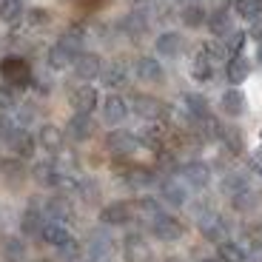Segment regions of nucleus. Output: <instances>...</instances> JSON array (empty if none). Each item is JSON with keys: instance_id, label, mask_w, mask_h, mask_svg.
I'll return each instance as SVG.
<instances>
[{"instance_id": "20", "label": "nucleus", "mask_w": 262, "mask_h": 262, "mask_svg": "<svg viewBox=\"0 0 262 262\" xmlns=\"http://www.w3.org/2000/svg\"><path fill=\"white\" fill-rule=\"evenodd\" d=\"M100 77H103V83L108 85V89H123V85H128V66L120 63V60H112V63L100 72Z\"/></svg>"}, {"instance_id": "54", "label": "nucleus", "mask_w": 262, "mask_h": 262, "mask_svg": "<svg viewBox=\"0 0 262 262\" xmlns=\"http://www.w3.org/2000/svg\"><path fill=\"white\" fill-rule=\"evenodd\" d=\"M185 3H196V0H185Z\"/></svg>"}, {"instance_id": "52", "label": "nucleus", "mask_w": 262, "mask_h": 262, "mask_svg": "<svg viewBox=\"0 0 262 262\" xmlns=\"http://www.w3.org/2000/svg\"><path fill=\"white\" fill-rule=\"evenodd\" d=\"M256 60L262 63V43H256Z\"/></svg>"}, {"instance_id": "13", "label": "nucleus", "mask_w": 262, "mask_h": 262, "mask_svg": "<svg viewBox=\"0 0 262 262\" xmlns=\"http://www.w3.org/2000/svg\"><path fill=\"white\" fill-rule=\"evenodd\" d=\"M183 180L191 185V188H205L211 183V168L203 163V160H191V163L183 165Z\"/></svg>"}, {"instance_id": "17", "label": "nucleus", "mask_w": 262, "mask_h": 262, "mask_svg": "<svg viewBox=\"0 0 262 262\" xmlns=\"http://www.w3.org/2000/svg\"><path fill=\"white\" fill-rule=\"evenodd\" d=\"M180 112L185 114V117L191 120V123H196V120L208 117V100L203 97V94H183V103H180Z\"/></svg>"}, {"instance_id": "35", "label": "nucleus", "mask_w": 262, "mask_h": 262, "mask_svg": "<svg viewBox=\"0 0 262 262\" xmlns=\"http://www.w3.org/2000/svg\"><path fill=\"white\" fill-rule=\"evenodd\" d=\"M223 191L228 196L243 194V191H248V177H245V174H239V171H228V174L223 177Z\"/></svg>"}, {"instance_id": "6", "label": "nucleus", "mask_w": 262, "mask_h": 262, "mask_svg": "<svg viewBox=\"0 0 262 262\" xmlns=\"http://www.w3.org/2000/svg\"><path fill=\"white\" fill-rule=\"evenodd\" d=\"M131 105H134V114H140L143 120H160L168 114L165 103H160L157 97H151V94H134L131 97Z\"/></svg>"}, {"instance_id": "31", "label": "nucleus", "mask_w": 262, "mask_h": 262, "mask_svg": "<svg viewBox=\"0 0 262 262\" xmlns=\"http://www.w3.org/2000/svg\"><path fill=\"white\" fill-rule=\"evenodd\" d=\"M205 17H208V12H205L200 3H185L183 12H180V20H183V26L188 29H200L205 23Z\"/></svg>"}, {"instance_id": "37", "label": "nucleus", "mask_w": 262, "mask_h": 262, "mask_svg": "<svg viewBox=\"0 0 262 262\" xmlns=\"http://www.w3.org/2000/svg\"><path fill=\"white\" fill-rule=\"evenodd\" d=\"M72 54L66 52V49H60L57 43H54L52 49L46 52V63H49V69H54V72H63V69H69L72 66Z\"/></svg>"}, {"instance_id": "14", "label": "nucleus", "mask_w": 262, "mask_h": 262, "mask_svg": "<svg viewBox=\"0 0 262 262\" xmlns=\"http://www.w3.org/2000/svg\"><path fill=\"white\" fill-rule=\"evenodd\" d=\"M32 177L37 185H43V188H57L60 185V177H63V171L57 168V163H52V160H43V163H37L32 168Z\"/></svg>"}, {"instance_id": "4", "label": "nucleus", "mask_w": 262, "mask_h": 262, "mask_svg": "<svg viewBox=\"0 0 262 262\" xmlns=\"http://www.w3.org/2000/svg\"><path fill=\"white\" fill-rule=\"evenodd\" d=\"M183 223L180 220H174V216L168 214H160L154 223H151V234L157 236L160 243H177L180 236H183Z\"/></svg>"}, {"instance_id": "24", "label": "nucleus", "mask_w": 262, "mask_h": 262, "mask_svg": "<svg viewBox=\"0 0 262 262\" xmlns=\"http://www.w3.org/2000/svg\"><path fill=\"white\" fill-rule=\"evenodd\" d=\"M205 23H208V29L214 32L216 40H225L231 32H234V26H231V14L225 12V9H216V12H211L208 17H205Z\"/></svg>"}, {"instance_id": "29", "label": "nucleus", "mask_w": 262, "mask_h": 262, "mask_svg": "<svg viewBox=\"0 0 262 262\" xmlns=\"http://www.w3.org/2000/svg\"><path fill=\"white\" fill-rule=\"evenodd\" d=\"M216 256H220V262H248V251L239 243H231V239L216 245Z\"/></svg>"}, {"instance_id": "41", "label": "nucleus", "mask_w": 262, "mask_h": 262, "mask_svg": "<svg viewBox=\"0 0 262 262\" xmlns=\"http://www.w3.org/2000/svg\"><path fill=\"white\" fill-rule=\"evenodd\" d=\"M200 54H203L205 60H208L211 66L220 63V60H225V46H223V40H208V43H203V49H200Z\"/></svg>"}, {"instance_id": "10", "label": "nucleus", "mask_w": 262, "mask_h": 262, "mask_svg": "<svg viewBox=\"0 0 262 262\" xmlns=\"http://www.w3.org/2000/svg\"><path fill=\"white\" fill-rule=\"evenodd\" d=\"M37 145L43 151H49V154H60L63 151V143H66V137H63V128H57L54 123H43L37 128Z\"/></svg>"}, {"instance_id": "46", "label": "nucleus", "mask_w": 262, "mask_h": 262, "mask_svg": "<svg viewBox=\"0 0 262 262\" xmlns=\"http://www.w3.org/2000/svg\"><path fill=\"white\" fill-rule=\"evenodd\" d=\"M77 191H80V196H83L85 203H94L97 194H100V188H97L94 180H77Z\"/></svg>"}, {"instance_id": "40", "label": "nucleus", "mask_w": 262, "mask_h": 262, "mask_svg": "<svg viewBox=\"0 0 262 262\" xmlns=\"http://www.w3.org/2000/svg\"><path fill=\"white\" fill-rule=\"evenodd\" d=\"M32 29H46L49 23H52V14H49V9L43 6H34V9H26V17H23Z\"/></svg>"}, {"instance_id": "7", "label": "nucleus", "mask_w": 262, "mask_h": 262, "mask_svg": "<svg viewBox=\"0 0 262 262\" xmlns=\"http://www.w3.org/2000/svg\"><path fill=\"white\" fill-rule=\"evenodd\" d=\"M134 74H137V80H143V83H163L165 80L163 63H160L157 57H151V54L137 57V63H134Z\"/></svg>"}, {"instance_id": "32", "label": "nucleus", "mask_w": 262, "mask_h": 262, "mask_svg": "<svg viewBox=\"0 0 262 262\" xmlns=\"http://www.w3.org/2000/svg\"><path fill=\"white\" fill-rule=\"evenodd\" d=\"M69 214H72V208L66 203V196H52L46 203V211H43V216H49V223H63V220H69Z\"/></svg>"}, {"instance_id": "9", "label": "nucleus", "mask_w": 262, "mask_h": 262, "mask_svg": "<svg viewBox=\"0 0 262 262\" xmlns=\"http://www.w3.org/2000/svg\"><path fill=\"white\" fill-rule=\"evenodd\" d=\"M200 231H203V236H205V239H211V243H225L228 225H225V220L220 214L205 211V214H200Z\"/></svg>"}, {"instance_id": "23", "label": "nucleus", "mask_w": 262, "mask_h": 262, "mask_svg": "<svg viewBox=\"0 0 262 262\" xmlns=\"http://www.w3.org/2000/svg\"><path fill=\"white\" fill-rule=\"evenodd\" d=\"M131 220V205L128 203H108L100 211V223L103 225H125Z\"/></svg>"}, {"instance_id": "5", "label": "nucleus", "mask_w": 262, "mask_h": 262, "mask_svg": "<svg viewBox=\"0 0 262 262\" xmlns=\"http://www.w3.org/2000/svg\"><path fill=\"white\" fill-rule=\"evenodd\" d=\"M6 145L17 160H29L34 154V148H37V140H34L26 128H14L6 137Z\"/></svg>"}, {"instance_id": "8", "label": "nucleus", "mask_w": 262, "mask_h": 262, "mask_svg": "<svg viewBox=\"0 0 262 262\" xmlns=\"http://www.w3.org/2000/svg\"><path fill=\"white\" fill-rule=\"evenodd\" d=\"M137 145H140L137 137L128 134V131H112L108 140H105V148H108L112 157H131V154L137 151Z\"/></svg>"}, {"instance_id": "36", "label": "nucleus", "mask_w": 262, "mask_h": 262, "mask_svg": "<svg viewBox=\"0 0 262 262\" xmlns=\"http://www.w3.org/2000/svg\"><path fill=\"white\" fill-rule=\"evenodd\" d=\"M123 180L131 185V188H145V185L154 183V174H151L148 168H143V165H134V168H128L123 174Z\"/></svg>"}, {"instance_id": "45", "label": "nucleus", "mask_w": 262, "mask_h": 262, "mask_svg": "<svg viewBox=\"0 0 262 262\" xmlns=\"http://www.w3.org/2000/svg\"><path fill=\"white\" fill-rule=\"evenodd\" d=\"M12 108H17V97H14V89H9V85H0V114L12 112Z\"/></svg>"}, {"instance_id": "53", "label": "nucleus", "mask_w": 262, "mask_h": 262, "mask_svg": "<svg viewBox=\"0 0 262 262\" xmlns=\"http://www.w3.org/2000/svg\"><path fill=\"white\" fill-rule=\"evenodd\" d=\"M200 262H216V259H200Z\"/></svg>"}, {"instance_id": "38", "label": "nucleus", "mask_w": 262, "mask_h": 262, "mask_svg": "<svg viewBox=\"0 0 262 262\" xmlns=\"http://www.w3.org/2000/svg\"><path fill=\"white\" fill-rule=\"evenodd\" d=\"M191 77H194L196 83H208V80L214 77V66H211L200 52H196L194 60H191Z\"/></svg>"}, {"instance_id": "15", "label": "nucleus", "mask_w": 262, "mask_h": 262, "mask_svg": "<svg viewBox=\"0 0 262 262\" xmlns=\"http://www.w3.org/2000/svg\"><path fill=\"white\" fill-rule=\"evenodd\" d=\"M123 259L125 262H151L148 243H145L143 236H137V234L125 236V243H123Z\"/></svg>"}, {"instance_id": "1", "label": "nucleus", "mask_w": 262, "mask_h": 262, "mask_svg": "<svg viewBox=\"0 0 262 262\" xmlns=\"http://www.w3.org/2000/svg\"><path fill=\"white\" fill-rule=\"evenodd\" d=\"M0 77H3V85H9V89H29L34 80V72L26 57L6 54V57L0 60Z\"/></svg>"}, {"instance_id": "39", "label": "nucleus", "mask_w": 262, "mask_h": 262, "mask_svg": "<svg viewBox=\"0 0 262 262\" xmlns=\"http://www.w3.org/2000/svg\"><path fill=\"white\" fill-rule=\"evenodd\" d=\"M216 140H220L231 154H239V151H243V134H239L236 128H220Z\"/></svg>"}, {"instance_id": "22", "label": "nucleus", "mask_w": 262, "mask_h": 262, "mask_svg": "<svg viewBox=\"0 0 262 262\" xmlns=\"http://www.w3.org/2000/svg\"><path fill=\"white\" fill-rule=\"evenodd\" d=\"M85 256H89V262H112V239L105 234H92Z\"/></svg>"}, {"instance_id": "27", "label": "nucleus", "mask_w": 262, "mask_h": 262, "mask_svg": "<svg viewBox=\"0 0 262 262\" xmlns=\"http://www.w3.org/2000/svg\"><path fill=\"white\" fill-rule=\"evenodd\" d=\"M248 74H251V66H248V60H245L243 54H234V57L225 63V77H228V83L239 85V83L248 80Z\"/></svg>"}, {"instance_id": "19", "label": "nucleus", "mask_w": 262, "mask_h": 262, "mask_svg": "<svg viewBox=\"0 0 262 262\" xmlns=\"http://www.w3.org/2000/svg\"><path fill=\"white\" fill-rule=\"evenodd\" d=\"M57 46L60 49H66V52L72 54V57H77V54H83L85 52V29L83 26H72V29H66L63 34H60V40H57Z\"/></svg>"}, {"instance_id": "44", "label": "nucleus", "mask_w": 262, "mask_h": 262, "mask_svg": "<svg viewBox=\"0 0 262 262\" xmlns=\"http://www.w3.org/2000/svg\"><path fill=\"white\" fill-rule=\"evenodd\" d=\"M245 37H248V34H245V32H239V29H234V32H231L228 37L223 40V46H225V52H231V54H239V49H243Z\"/></svg>"}, {"instance_id": "49", "label": "nucleus", "mask_w": 262, "mask_h": 262, "mask_svg": "<svg viewBox=\"0 0 262 262\" xmlns=\"http://www.w3.org/2000/svg\"><path fill=\"white\" fill-rule=\"evenodd\" d=\"M231 200H234V205L239 211H245V208H251V205H256V194L254 191H243V194H236V196H231Z\"/></svg>"}, {"instance_id": "48", "label": "nucleus", "mask_w": 262, "mask_h": 262, "mask_svg": "<svg viewBox=\"0 0 262 262\" xmlns=\"http://www.w3.org/2000/svg\"><path fill=\"white\" fill-rule=\"evenodd\" d=\"M57 251H60V256H63V259H69V262H77L80 256H83V248H80L74 239H72V243H66L63 248H57Z\"/></svg>"}, {"instance_id": "25", "label": "nucleus", "mask_w": 262, "mask_h": 262, "mask_svg": "<svg viewBox=\"0 0 262 262\" xmlns=\"http://www.w3.org/2000/svg\"><path fill=\"white\" fill-rule=\"evenodd\" d=\"M160 194H163V200L168 205H185V200H188V191L180 185V180L174 177H165L163 183H160Z\"/></svg>"}, {"instance_id": "51", "label": "nucleus", "mask_w": 262, "mask_h": 262, "mask_svg": "<svg viewBox=\"0 0 262 262\" xmlns=\"http://www.w3.org/2000/svg\"><path fill=\"white\" fill-rule=\"evenodd\" d=\"M248 262H262V243H259V245H256V248L248 254Z\"/></svg>"}, {"instance_id": "33", "label": "nucleus", "mask_w": 262, "mask_h": 262, "mask_svg": "<svg viewBox=\"0 0 262 262\" xmlns=\"http://www.w3.org/2000/svg\"><path fill=\"white\" fill-rule=\"evenodd\" d=\"M234 12L248 23L262 20V0H234Z\"/></svg>"}, {"instance_id": "50", "label": "nucleus", "mask_w": 262, "mask_h": 262, "mask_svg": "<svg viewBox=\"0 0 262 262\" xmlns=\"http://www.w3.org/2000/svg\"><path fill=\"white\" fill-rule=\"evenodd\" d=\"M248 37H254L256 43H262V20H256V23H251V32Z\"/></svg>"}, {"instance_id": "16", "label": "nucleus", "mask_w": 262, "mask_h": 262, "mask_svg": "<svg viewBox=\"0 0 262 262\" xmlns=\"http://www.w3.org/2000/svg\"><path fill=\"white\" fill-rule=\"evenodd\" d=\"M154 49H157L160 57H177V54L185 49V37L180 32H163V34H157V40H154Z\"/></svg>"}, {"instance_id": "21", "label": "nucleus", "mask_w": 262, "mask_h": 262, "mask_svg": "<svg viewBox=\"0 0 262 262\" xmlns=\"http://www.w3.org/2000/svg\"><path fill=\"white\" fill-rule=\"evenodd\" d=\"M220 108L228 117H243L245 114V94L239 89H225L223 97H220Z\"/></svg>"}, {"instance_id": "3", "label": "nucleus", "mask_w": 262, "mask_h": 262, "mask_svg": "<svg viewBox=\"0 0 262 262\" xmlns=\"http://www.w3.org/2000/svg\"><path fill=\"white\" fill-rule=\"evenodd\" d=\"M72 69H74V74H77V80L92 83V80L100 77V72H103V60H100L97 52H83L72 60Z\"/></svg>"}, {"instance_id": "43", "label": "nucleus", "mask_w": 262, "mask_h": 262, "mask_svg": "<svg viewBox=\"0 0 262 262\" xmlns=\"http://www.w3.org/2000/svg\"><path fill=\"white\" fill-rule=\"evenodd\" d=\"M0 171H3V177H6L9 183L23 180V165H20V160H6V163H0Z\"/></svg>"}, {"instance_id": "18", "label": "nucleus", "mask_w": 262, "mask_h": 262, "mask_svg": "<svg viewBox=\"0 0 262 262\" xmlns=\"http://www.w3.org/2000/svg\"><path fill=\"white\" fill-rule=\"evenodd\" d=\"M40 236H43V243L54 245V248H63L66 243H72L74 236L72 231L66 228V223H43V228H40Z\"/></svg>"}, {"instance_id": "12", "label": "nucleus", "mask_w": 262, "mask_h": 262, "mask_svg": "<svg viewBox=\"0 0 262 262\" xmlns=\"http://www.w3.org/2000/svg\"><path fill=\"white\" fill-rule=\"evenodd\" d=\"M94 120L92 114H74L69 123H66V134L72 140H77V143H85V140H92L94 137Z\"/></svg>"}, {"instance_id": "34", "label": "nucleus", "mask_w": 262, "mask_h": 262, "mask_svg": "<svg viewBox=\"0 0 262 262\" xmlns=\"http://www.w3.org/2000/svg\"><path fill=\"white\" fill-rule=\"evenodd\" d=\"M3 256H6V262H26V243L20 236L3 239Z\"/></svg>"}, {"instance_id": "2", "label": "nucleus", "mask_w": 262, "mask_h": 262, "mask_svg": "<svg viewBox=\"0 0 262 262\" xmlns=\"http://www.w3.org/2000/svg\"><path fill=\"white\" fill-rule=\"evenodd\" d=\"M69 103H72L74 114H92L94 108L100 105V92L94 85H77L72 94H69Z\"/></svg>"}, {"instance_id": "26", "label": "nucleus", "mask_w": 262, "mask_h": 262, "mask_svg": "<svg viewBox=\"0 0 262 262\" xmlns=\"http://www.w3.org/2000/svg\"><path fill=\"white\" fill-rule=\"evenodd\" d=\"M120 26L125 29L128 37H140V34L148 32V14L140 12V9H134V12H128L123 20H120Z\"/></svg>"}, {"instance_id": "30", "label": "nucleus", "mask_w": 262, "mask_h": 262, "mask_svg": "<svg viewBox=\"0 0 262 262\" xmlns=\"http://www.w3.org/2000/svg\"><path fill=\"white\" fill-rule=\"evenodd\" d=\"M43 223H46L43 211L26 208V214L20 216V231H23L26 236H40V228H43Z\"/></svg>"}, {"instance_id": "28", "label": "nucleus", "mask_w": 262, "mask_h": 262, "mask_svg": "<svg viewBox=\"0 0 262 262\" xmlns=\"http://www.w3.org/2000/svg\"><path fill=\"white\" fill-rule=\"evenodd\" d=\"M23 17H26V6H23V0H0V23H6V26H17Z\"/></svg>"}, {"instance_id": "47", "label": "nucleus", "mask_w": 262, "mask_h": 262, "mask_svg": "<svg viewBox=\"0 0 262 262\" xmlns=\"http://www.w3.org/2000/svg\"><path fill=\"white\" fill-rule=\"evenodd\" d=\"M34 117H37V112H34L32 103H23L17 108V128H26L29 123H34Z\"/></svg>"}, {"instance_id": "42", "label": "nucleus", "mask_w": 262, "mask_h": 262, "mask_svg": "<svg viewBox=\"0 0 262 262\" xmlns=\"http://www.w3.org/2000/svg\"><path fill=\"white\" fill-rule=\"evenodd\" d=\"M137 211L145 216V220H148V223H154V220L163 214V211H160L157 196H140V200H137Z\"/></svg>"}, {"instance_id": "11", "label": "nucleus", "mask_w": 262, "mask_h": 262, "mask_svg": "<svg viewBox=\"0 0 262 262\" xmlns=\"http://www.w3.org/2000/svg\"><path fill=\"white\" fill-rule=\"evenodd\" d=\"M100 108H103V120L108 125H120L128 117V103H125L120 94H108V97L100 103Z\"/></svg>"}]
</instances>
